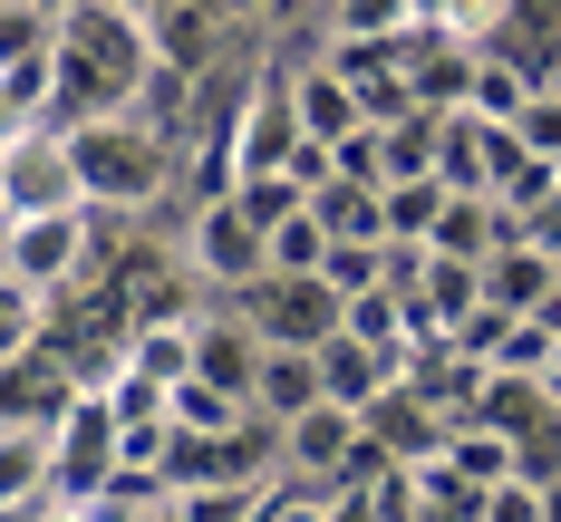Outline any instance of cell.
<instances>
[{
  "instance_id": "6da1fadb",
  "label": "cell",
  "mask_w": 561,
  "mask_h": 522,
  "mask_svg": "<svg viewBox=\"0 0 561 522\" xmlns=\"http://www.w3.org/2000/svg\"><path fill=\"white\" fill-rule=\"evenodd\" d=\"M68 155H78V184H88V204L107 213V204H165L174 184V136L165 126H146L136 107H107V116H78L68 126Z\"/></svg>"
},
{
  "instance_id": "7a4b0ae2",
  "label": "cell",
  "mask_w": 561,
  "mask_h": 522,
  "mask_svg": "<svg viewBox=\"0 0 561 522\" xmlns=\"http://www.w3.org/2000/svg\"><path fill=\"white\" fill-rule=\"evenodd\" d=\"M116 464V406L98 378H78L68 406L49 416V513L68 522H98V484H107Z\"/></svg>"
},
{
  "instance_id": "3957f363",
  "label": "cell",
  "mask_w": 561,
  "mask_h": 522,
  "mask_svg": "<svg viewBox=\"0 0 561 522\" xmlns=\"http://www.w3.org/2000/svg\"><path fill=\"white\" fill-rule=\"evenodd\" d=\"M68 204H88L68 126H49V116L0 126V213H68Z\"/></svg>"
},
{
  "instance_id": "277c9868",
  "label": "cell",
  "mask_w": 561,
  "mask_h": 522,
  "mask_svg": "<svg viewBox=\"0 0 561 522\" xmlns=\"http://www.w3.org/2000/svg\"><path fill=\"white\" fill-rule=\"evenodd\" d=\"M88 242H98V204H68V213H0V271H20L30 290H78L88 271Z\"/></svg>"
},
{
  "instance_id": "5b68a950",
  "label": "cell",
  "mask_w": 561,
  "mask_h": 522,
  "mask_svg": "<svg viewBox=\"0 0 561 522\" xmlns=\"http://www.w3.org/2000/svg\"><path fill=\"white\" fill-rule=\"evenodd\" d=\"M184 271L204 290H224V300H242V290L272 271V232L252 223L232 194H214V204H194V223H184Z\"/></svg>"
},
{
  "instance_id": "8992f818",
  "label": "cell",
  "mask_w": 561,
  "mask_h": 522,
  "mask_svg": "<svg viewBox=\"0 0 561 522\" xmlns=\"http://www.w3.org/2000/svg\"><path fill=\"white\" fill-rule=\"evenodd\" d=\"M358 445H368V416H358V406H339V397H310L300 416H280V455L310 464V474H348Z\"/></svg>"
},
{
  "instance_id": "52a82bcc",
  "label": "cell",
  "mask_w": 561,
  "mask_h": 522,
  "mask_svg": "<svg viewBox=\"0 0 561 522\" xmlns=\"http://www.w3.org/2000/svg\"><path fill=\"white\" fill-rule=\"evenodd\" d=\"M310 358H320V397L358 406V416H368V406L397 387V348H368V339H348V329H330Z\"/></svg>"
},
{
  "instance_id": "ba28073f",
  "label": "cell",
  "mask_w": 561,
  "mask_h": 522,
  "mask_svg": "<svg viewBox=\"0 0 561 522\" xmlns=\"http://www.w3.org/2000/svg\"><path fill=\"white\" fill-rule=\"evenodd\" d=\"M310 213L330 242H388V184L378 174H320L310 184Z\"/></svg>"
},
{
  "instance_id": "9c48e42d",
  "label": "cell",
  "mask_w": 561,
  "mask_h": 522,
  "mask_svg": "<svg viewBox=\"0 0 561 522\" xmlns=\"http://www.w3.org/2000/svg\"><path fill=\"white\" fill-rule=\"evenodd\" d=\"M39 503H49V426L0 416V513H39Z\"/></svg>"
},
{
  "instance_id": "30bf717a",
  "label": "cell",
  "mask_w": 561,
  "mask_h": 522,
  "mask_svg": "<svg viewBox=\"0 0 561 522\" xmlns=\"http://www.w3.org/2000/svg\"><path fill=\"white\" fill-rule=\"evenodd\" d=\"M484 300H494V310H542V300H552V242L504 232V242L484 252Z\"/></svg>"
},
{
  "instance_id": "8fae6325",
  "label": "cell",
  "mask_w": 561,
  "mask_h": 522,
  "mask_svg": "<svg viewBox=\"0 0 561 522\" xmlns=\"http://www.w3.org/2000/svg\"><path fill=\"white\" fill-rule=\"evenodd\" d=\"M339 513H348L339 474H310V464H290V455L262 464V522H339Z\"/></svg>"
},
{
  "instance_id": "7c38bea8",
  "label": "cell",
  "mask_w": 561,
  "mask_h": 522,
  "mask_svg": "<svg viewBox=\"0 0 561 522\" xmlns=\"http://www.w3.org/2000/svg\"><path fill=\"white\" fill-rule=\"evenodd\" d=\"M290 107H300V126H310V136H348V126H368V107H358V88H348V78H339L330 58H300V68H290Z\"/></svg>"
},
{
  "instance_id": "4fadbf2b",
  "label": "cell",
  "mask_w": 561,
  "mask_h": 522,
  "mask_svg": "<svg viewBox=\"0 0 561 522\" xmlns=\"http://www.w3.org/2000/svg\"><path fill=\"white\" fill-rule=\"evenodd\" d=\"M533 97H542V68L484 39V58H474V88H465V107H474V116H494V126H513V116L533 107Z\"/></svg>"
},
{
  "instance_id": "5bb4252c",
  "label": "cell",
  "mask_w": 561,
  "mask_h": 522,
  "mask_svg": "<svg viewBox=\"0 0 561 522\" xmlns=\"http://www.w3.org/2000/svg\"><path fill=\"white\" fill-rule=\"evenodd\" d=\"M98 513L174 522V513H184V484H174L165 464H136V455H116V464H107V484H98Z\"/></svg>"
},
{
  "instance_id": "9a60e30c",
  "label": "cell",
  "mask_w": 561,
  "mask_h": 522,
  "mask_svg": "<svg viewBox=\"0 0 561 522\" xmlns=\"http://www.w3.org/2000/svg\"><path fill=\"white\" fill-rule=\"evenodd\" d=\"M368 436H378V445H388V455H407V464H426V455H436V445H446V416H436V406L416 397V387H388V397L368 406Z\"/></svg>"
},
{
  "instance_id": "2e32d148",
  "label": "cell",
  "mask_w": 561,
  "mask_h": 522,
  "mask_svg": "<svg viewBox=\"0 0 561 522\" xmlns=\"http://www.w3.org/2000/svg\"><path fill=\"white\" fill-rule=\"evenodd\" d=\"M310 397H320V358L290 348V339H272V348H262V378H252V406L280 426V416H300Z\"/></svg>"
},
{
  "instance_id": "e0dca14e",
  "label": "cell",
  "mask_w": 561,
  "mask_h": 522,
  "mask_svg": "<svg viewBox=\"0 0 561 522\" xmlns=\"http://www.w3.org/2000/svg\"><path fill=\"white\" fill-rule=\"evenodd\" d=\"M252 416H262V406L214 387V378H174V426H184V436H232V426H252Z\"/></svg>"
},
{
  "instance_id": "ac0fdd59",
  "label": "cell",
  "mask_w": 561,
  "mask_h": 522,
  "mask_svg": "<svg viewBox=\"0 0 561 522\" xmlns=\"http://www.w3.org/2000/svg\"><path fill=\"white\" fill-rule=\"evenodd\" d=\"M49 339V290H30L20 271H0V368H20Z\"/></svg>"
},
{
  "instance_id": "d6986e66",
  "label": "cell",
  "mask_w": 561,
  "mask_h": 522,
  "mask_svg": "<svg viewBox=\"0 0 561 522\" xmlns=\"http://www.w3.org/2000/svg\"><path fill=\"white\" fill-rule=\"evenodd\" d=\"M339 329L368 339V348H397V339H407V290H388V281L348 290V300H339Z\"/></svg>"
},
{
  "instance_id": "ffe728a7",
  "label": "cell",
  "mask_w": 561,
  "mask_h": 522,
  "mask_svg": "<svg viewBox=\"0 0 561 522\" xmlns=\"http://www.w3.org/2000/svg\"><path fill=\"white\" fill-rule=\"evenodd\" d=\"M484 358H494L504 378H542V368H552V320H542V310H513Z\"/></svg>"
},
{
  "instance_id": "44dd1931",
  "label": "cell",
  "mask_w": 561,
  "mask_h": 522,
  "mask_svg": "<svg viewBox=\"0 0 561 522\" xmlns=\"http://www.w3.org/2000/svg\"><path fill=\"white\" fill-rule=\"evenodd\" d=\"M446 194H455L446 174H397V184H388V232L426 242V232H436V204H446Z\"/></svg>"
},
{
  "instance_id": "7402d4cb",
  "label": "cell",
  "mask_w": 561,
  "mask_h": 522,
  "mask_svg": "<svg viewBox=\"0 0 561 522\" xmlns=\"http://www.w3.org/2000/svg\"><path fill=\"white\" fill-rule=\"evenodd\" d=\"M320 252H330L320 213H310V204H290V213L272 223V271H320Z\"/></svg>"
},
{
  "instance_id": "603a6c76",
  "label": "cell",
  "mask_w": 561,
  "mask_h": 522,
  "mask_svg": "<svg viewBox=\"0 0 561 522\" xmlns=\"http://www.w3.org/2000/svg\"><path fill=\"white\" fill-rule=\"evenodd\" d=\"M39 49H58V20L39 0H0V68L10 58H39Z\"/></svg>"
},
{
  "instance_id": "cb8c5ba5",
  "label": "cell",
  "mask_w": 561,
  "mask_h": 522,
  "mask_svg": "<svg viewBox=\"0 0 561 522\" xmlns=\"http://www.w3.org/2000/svg\"><path fill=\"white\" fill-rule=\"evenodd\" d=\"M407 30V0H330V39H388Z\"/></svg>"
},
{
  "instance_id": "d4e9b609",
  "label": "cell",
  "mask_w": 561,
  "mask_h": 522,
  "mask_svg": "<svg viewBox=\"0 0 561 522\" xmlns=\"http://www.w3.org/2000/svg\"><path fill=\"white\" fill-rule=\"evenodd\" d=\"M232 204H242V213H252V223L272 232L280 213H290V204H310V194H300V184H290V174H242V184H232Z\"/></svg>"
},
{
  "instance_id": "484cf974",
  "label": "cell",
  "mask_w": 561,
  "mask_h": 522,
  "mask_svg": "<svg viewBox=\"0 0 561 522\" xmlns=\"http://www.w3.org/2000/svg\"><path fill=\"white\" fill-rule=\"evenodd\" d=\"M320 281H330L339 300L368 290V281H378V242H330V252H320Z\"/></svg>"
},
{
  "instance_id": "4316f807",
  "label": "cell",
  "mask_w": 561,
  "mask_h": 522,
  "mask_svg": "<svg viewBox=\"0 0 561 522\" xmlns=\"http://www.w3.org/2000/svg\"><path fill=\"white\" fill-rule=\"evenodd\" d=\"M107 10H136V20H165L174 0H107Z\"/></svg>"
},
{
  "instance_id": "83f0119b",
  "label": "cell",
  "mask_w": 561,
  "mask_h": 522,
  "mask_svg": "<svg viewBox=\"0 0 561 522\" xmlns=\"http://www.w3.org/2000/svg\"><path fill=\"white\" fill-rule=\"evenodd\" d=\"M455 0H407V20H446Z\"/></svg>"
},
{
  "instance_id": "f1b7e54d",
  "label": "cell",
  "mask_w": 561,
  "mask_h": 522,
  "mask_svg": "<svg viewBox=\"0 0 561 522\" xmlns=\"http://www.w3.org/2000/svg\"><path fill=\"white\" fill-rule=\"evenodd\" d=\"M39 10H49V20H58V10H78V0H39Z\"/></svg>"
}]
</instances>
